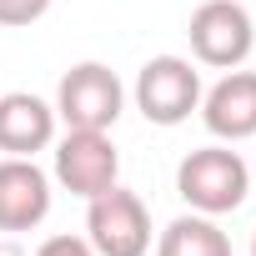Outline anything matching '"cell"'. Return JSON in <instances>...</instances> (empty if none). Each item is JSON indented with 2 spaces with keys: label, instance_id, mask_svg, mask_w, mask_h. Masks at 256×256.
<instances>
[{
  "label": "cell",
  "instance_id": "4",
  "mask_svg": "<svg viewBox=\"0 0 256 256\" xmlns=\"http://www.w3.org/2000/svg\"><path fill=\"white\" fill-rule=\"evenodd\" d=\"M86 241L96 256H146L151 251V211L136 191H126L120 181L100 196H90L86 211Z\"/></svg>",
  "mask_w": 256,
  "mask_h": 256
},
{
  "label": "cell",
  "instance_id": "13",
  "mask_svg": "<svg viewBox=\"0 0 256 256\" xmlns=\"http://www.w3.org/2000/svg\"><path fill=\"white\" fill-rule=\"evenodd\" d=\"M0 256H26V251H20V246H16L10 236H0Z\"/></svg>",
  "mask_w": 256,
  "mask_h": 256
},
{
  "label": "cell",
  "instance_id": "14",
  "mask_svg": "<svg viewBox=\"0 0 256 256\" xmlns=\"http://www.w3.org/2000/svg\"><path fill=\"white\" fill-rule=\"evenodd\" d=\"M251 256H256V231H251Z\"/></svg>",
  "mask_w": 256,
  "mask_h": 256
},
{
  "label": "cell",
  "instance_id": "5",
  "mask_svg": "<svg viewBox=\"0 0 256 256\" xmlns=\"http://www.w3.org/2000/svg\"><path fill=\"white\" fill-rule=\"evenodd\" d=\"M201 106V70L186 56H151L136 76V110L151 126H181Z\"/></svg>",
  "mask_w": 256,
  "mask_h": 256
},
{
  "label": "cell",
  "instance_id": "2",
  "mask_svg": "<svg viewBox=\"0 0 256 256\" xmlns=\"http://www.w3.org/2000/svg\"><path fill=\"white\" fill-rule=\"evenodd\" d=\"M120 110H126V86L100 60L70 66L56 86V120H66V131H110Z\"/></svg>",
  "mask_w": 256,
  "mask_h": 256
},
{
  "label": "cell",
  "instance_id": "9",
  "mask_svg": "<svg viewBox=\"0 0 256 256\" xmlns=\"http://www.w3.org/2000/svg\"><path fill=\"white\" fill-rule=\"evenodd\" d=\"M46 146H56V106L30 90L0 96V151L36 161V151Z\"/></svg>",
  "mask_w": 256,
  "mask_h": 256
},
{
  "label": "cell",
  "instance_id": "1",
  "mask_svg": "<svg viewBox=\"0 0 256 256\" xmlns=\"http://www.w3.org/2000/svg\"><path fill=\"white\" fill-rule=\"evenodd\" d=\"M176 191H181V201H186L191 211H201V216H226V211H236V206L246 201V191H251V166H246L241 151H231L226 141L196 146V151H186L181 166H176Z\"/></svg>",
  "mask_w": 256,
  "mask_h": 256
},
{
  "label": "cell",
  "instance_id": "6",
  "mask_svg": "<svg viewBox=\"0 0 256 256\" xmlns=\"http://www.w3.org/2000/svg\"><path fill=\"white\" fill-rule=\"evenodd\" d=\"M116 176H120V151L106 131H66L56 141V181L70 196L90 201V196L110 191Z\"/></svg>",
  "mask_w": 256,
  "mask_h": 256
},
{
  "label": "cell",
  "instance_id": "8",
  "mask_svg": "<svg viewBox=\"0 0 256 256\" xmlns=\"http://www.w3.org/2000/svg\"><path fill=\"white\" fill-rule=\"evenodd\" d=\"M50 216V176L30 156L0 161V231H36Z\"/></svg>",
  "mask_w": 256,
  "mask_h": 256
},
{
  "label": "cell",
  "instance_id": "10",
  "mask_svg": "<svg viewBox=\"0 0 256 256\" xmlns=\"http://www.w3.org/2000/svg\"><path fill=\"white\" fill-rule=\"evenodd\" d=\"M156 256H231V236L216 226V216L186 211V216H176L161 231Z\"/></svg>",
  "mask_w": 256,
  "mask_h": 256
},
{
  "label": "cell",
  "instance_id": "7",
  "mask_svg": "<svg viewBox=\"0 0 256 256\" xmlns=\"http://www.w3.org/2000/svg\"><path fill=\"white\" fill-rule=\"evenodd\" d=\"M201 120H206V131L226 146L236 141H251L256 136V70H226L211 90H201Z\"/></svg>",
  "mask_w": 256,
  "mask_h": 256
},
{
  "label": "cell",
  "instance_id": "11",
  "mask_svg": "<svg viewBox=\"0 0 256 256\" xmlns=\"http://www.w3.org/2000/svg\"><path fill=\"white\" fill-rule=\"evenodd\" d=\"M46 10H50V0H0V26L20 30V26H36Z\"/></svg>",
  "mask_w": 256,
  "mask_h": 256
},
{
  "label": "cell",
  "instance_id": "3",
  "mask_svg": "<svg viewBox=\"0 0 256 256\" xmlns=\"http://www.w3.org/2000/svg\"><path fill=\"white\" fill-rule=\"evenodd\" d=\"M191 56L211 70H236L246 66L251 46H256V20L241 0H206V6L191 10Z\"/></svg>",
  "mask_w": 256,
  "mask_h": 256
},
{
  "label": "cell",
  "instance_id": "12",
  "mask_svg": "<svg viewBox=\"0 0 256 256\" xmlns=\"http://www.w3.org/2000/svg\"><path fill=\"white\" fill-rule=\"evenodd\" d=\"M36 256H96V246L86 236H46L36 246Z\"/></svg>",
  "mask_w": 256,
  "mask_h": 256
}]
</instances>
